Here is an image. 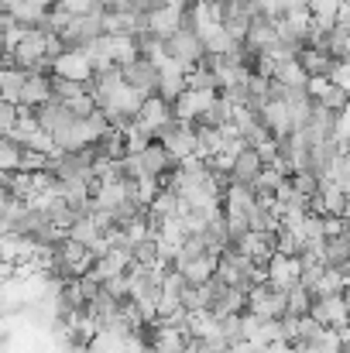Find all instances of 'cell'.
I'll use <instances>...</instances> for the list:
<instances>
[{"mask_svg":"<svg viewBox=\"0 0 350 353\" xmlns=\"http://www.w3.org/2000/svg\"><path fill=\"white\" fill-rule=\"evenodd\" d=\"M155 141H162L168 148V154L175 158V165H182L200 148V123H193V120H172Z\"/></svg>","mask_w":350,"mask_h":353,"instance_id":"1","label":"cell"},{"mask_svg":"<svg viewBox=\"0 0 350 353\" xmlns=\"http://www.w3.org/2000/svg\"><path fill=\"white\" fill-rule=\"evenodd\" d=\"M247 309L257 312L261 319H282V316H289V292L278 288V285H271V281L251 285V292H247Z\"/></svg>","mask_w":350,"mask_h":353,"instance_id":"2","label":"cell"},{"mask_svg":"<svg viewBox=\"0 0 350 353\" xmlns=\"http://www.w3.org/2000/svg\"><path fill=\"white\" fill-rule=\"evenodd\" d=\"M168 55L179 59V62L193 72V69L206 59V45H203V38L193 31V24H182V28L168 38Z\"/></svg>","mask_w":350,"mask_h":353,"instance_id":"3","label":"cell"},{"mask_svg":"<svg viewBox=\"0 0 350 353\" xmlns=\"http://www.w3.org/2000/svg\"><path fill=\"white\" fill-rule=\"evenodd\" d=\"M104 14H107V7H97V10H90V14H72V21H69L66 31H62V41H66L69 48H79V45L100 38V34H104Z\"/></svg>","mask_w":350,"mask_h":353,"instance_id":"4","label":"cell"},{"mask_svg":"<svg viewBox=\"0 0 350 353\" xmlns=\"http://www.w3.org/2000/svg\"><path fill=\"white\" fill-rule=\"evenodd\" d=\"M172 120H175V107H172L165 97H158V93H155V97H148V100H144V107H141V114L134 117V123H137L144 134L158 137Z\"/></svg>","mask_w":350,"mask_h":353,"instance_id":"5","label":"cell"},{"mask_svg":"<svg viewBox=\"0 0 350 353\" xmlns=\"http://www.w3.org/2000/svg\"><path fill=\"white\" fill-rule=\"evenodd\" d=\"M186 10L189 7H179V3H158V7H148V34H158V38H172L182 24H186Z\"/></svg>","mask_w":350,"mask_h":353,"instance_id":"6","label":"cell"},{"mask_svg":"<svg viewBox=\"0 0 350 353\" xmlns=\"http://www.w3.org/2000/svg\"><path fill=\"white\" fill-rule=\"evenodd\" d=\"M52 76H62V79H76V83H90L97 76L90 55L83 48H66L55 62H52Z\"/></svg>","mask_w":350,"mask_h":353,"instance_id":"7","label":"cell"},{"mask_svg":"<svg viewBox=\"0 0 350 353\" xmlns=\"http://www.w3.org/2000/svg\"><path fill=\"white\" fill-rule=\"evenodd\" d=\"M302 268H306L302 257H289V254L275 250L271 261H268V281L289 292V288H295V285L302 281Z\"/></svg>","mask_w":350,"mask_h":353,"instance_id":"8","label":"cell"},{"mask_svg":"<svg viewBox=\"0 0 350 353\" xmlns=\"http://www.w3.org/2000/svg\"><path fill=\"white\" fill-rule=\"evenodd\" d=\"M220 100V90H186L172 107H175V120H196L203 117L213 103Z\"/></svg>","mask_w":350,"mask_h":353,"instance_id":"9","label":"cell"},{"mask_svg":"<svg viewBox=\"0 0 350 353\" xmlns=\"http://www.w3.org/2000/svg\"><path fill=\"white\" fill-rule=\"evenodd\" d=\"M313 319H320L323 326H347L350 323V295H327L313 302Z\"/></svg>","mask_w":350,"mask_h":353,"instance_id":"10","label":"cell"},{"mask_svg":"<svg viewBox=\"0 0 350 353\" xmlns=\"http://www.w3.org/2000/svg\"><path fill=\"white\" fill-rule=\"evenodd\" d=\"M124 79L130 83V86H137L144 97H155L158 93V86H162V69L151 62V59H137V62H130V65H124Z\"/></svg>","mask_w":350,"mask_h":353,"instance_id":"11","label":"cell"},{"mask_svg":"<svg viewBox=\"0 0 350 353\" xmlns=\"http://www.w3.org/2000/svg\"><path fill=\"white\" fill-rule=\"evenodd\" d=\"M158 69H162V86H158V97H165L168 103H175V100H179V97L189 90V86H186L189 69H186L179 59H172V55H168V59H165Z\"/></svg>","mask_w":350,"mask_h":353,"instance_id":"12","label":"cell"},{"mask_svg":"<svg viewBox=\"0 0 350 353\" xmlns=\"http://www.w3.org/2000/svg\"><path fill=\"white\" fill-rule=\"evenodd\" d=\"M233 247L244 250L254 264H268L271 254L278 250V247H275V234H261V230H247L240 240H233Z\"/></svg>","mask_w":350,"mask_h":353,"instance_id":"13","label":"cell"},{"mask_svg":"<svg viewBox=\"0 0 350 353\" xmlns=\"http://www.w3.org/2000/svg\"><path fill=\"white\" fill-rule=\"evenodd\" d=\"M48 100H55V83H52V76H45V72H28V83H24V90H21V103L31 107V110H38V107H45Z\"/></svg>","mask_w":350,"mask_h":353,"instance_id":"14","label":"cell"},{"mask_svg":"<svg viewBox=\"0 0 350 353\" xmlns=\"http://www.w3.org/2000/svg\"><path fill=\"white\" fill-rule=\"evenodd\" d=\"M261 120L271 127V134L282 141V137H289L292 130H295V120H292V107L285 103V100H268L264 107H261Z\"/></svg>","mask_w":350,"mask_h":353,"instance_id":"15","label":"cell"},{"mask_svg":"<svg viewBox=\"0 0 350 353\" xmlns=\"http://www.w3.org/2000/svg\"><path fill=\"white\" fill-rule=\"evenodd\" d=\"M107 41V52L117 65H130L141 59V38L137 34H104Z\"/></svg>","mask_w":350,"mask_h":353,"instance_id":"16","label":"cell"},{"mask_svg":"<svg viewBox=\"0 0 350 353\" xmlns=\"http://www.w3.org/2000/svg\"><path fill=\"white\" fill-rule=\"evenodd\" d=\"M141 161H144V172H148V175H155V179H162L165 172L179 168V165H175V158L168 154V148H165L162 141H151V144L141 151Z\"/></svg>","mask_w":350,"mask_h":353,"instance_id":"17","label":"cell"},{"mask_svg":"<svg viewBox=\"0 0 350 353\" xmlns=\"http://www.w3.org/2000/svg\"><path fill=\"white\" fill-rule=\"evenodd\" d=\"M3 14L17 17V21L28 24V28H41L48 7H41V3H35V0H3Z\"/></svg>","mask_w":350,"mask_h":353,"instance_id":"18","label":"cell"},{"mask_svg":"<svg viewBox=\"0 0 350 353\" xmlns=\"http://www.w3.org/2000/svg\"><path fill=\"white\" fill-rule=\"evenodd\" d=\"M261 172H264V161H261L257 148H244V151L237 154V161H233L231 179H233V182H247V185H251Z\"/></svg>","mask_w":350,"mask_h":353,"instance_id":"19","label":"cell"},{"mask_svg":"<svg viewBox=\"0 0 350 353\" xmlns=\"http://www.w3.org/2000/svg\"><path fill=\"white\" fill-rule=\"evenodd\" d=\"M24 83H28V69H21V65H3V72H0V100L21 103Z\"/></svg>","mask_w":350,"mask_h":353,"instance_id":"20","label":"cell"},{"mask_svg":"<svg viewBox=\"0 0 350 353\" xmlns=\"http://www.w3.org/2000/svg\"><path fill=\"white\" fill-rule=\"evenodd\" d=\"M299 62L306 65L309 76H330V65H333V55L327 48H316V45H306L299 52Z\"/></svg>","mask_w":350,"mask_h":353,"instance_id":"21","label":"cell"},{"mask_svg":"<svg viewBox=\"0 0 350 353\" xmlns=\"http://www.w3.org/2000/svg\"><path fill=\"white\" fill-rule=\"evenodd\" d=\"M340 292H347V271H344V268H330V264H327V271H323L320 285L313 288V299H327V295H340Z\"/></svg>","mask_w":350,"mask_h":353,"instance_id":"22","label":"cell"},{"mask_svg":"<svg viewBox=\"0 0 350 353\" xmlns=\"http://www.w3.org/2000/svg\"><path fill=\"white\" fill-rule=\"evenodd\" d=\"M275 79H282L285 86H306L309 83V72H306V65L299 59H285V62L275 65Z\"/></svg>","mask_w":350,"mask_h":353,"instance_id":"23","label":"cell"},{"mask_svg":"<svg viewBox=\"0 0 350 353\" xmlns=\"http://www.w3.org/2000/svg\"><path fill=\"white\" fill-rule=\"evenodd\" d=\"M21 154H24V144L14 137H3L0 141V172H21Z\"/></svg>","mask_w":350,"mask_h":353,"instance_id":"24","label":"cell"},{"mask_svg":"<svg viewBox=\"0 0 350 353\" xmlns=\"http://www.w3.org/2000/svg\"><path fill=\"white\" fill-rule=\"evenodd\" d=\"M275 247H278L282 254H289V257H302V250H306V240L295 234V230L282 227V230L275 234Z\"/></svg>","mask_w":350,"mask_h":353,"instance_id":"25","label":"cell"},{"mask_svg":"<svg viewBox=\"0 0 350 353\" xmlns=\"http://www.w3.org/2000/svg\"><path fill=\"white\" fill-rule=\"evenodd\" d=\"M100 234H104V230L97 227V220H93V216H79V220L69 227V236H72V240H83L86 247H90V243H93Z\"/></svg>","mask_w":350,"mask_h":353,"instance_id":"26","label":"cell"},{"mask_svg":"<svg viewBox=\"0 0 350 353\" xmlns=\"http://www.w3.org/2000/svg\"><path fill=\"white\" fill-rule=\"evenodd\" d=\"M316 103H323L327 110L340 114V110H344V107L350 103V93H347V90H340V86H330V90L323 93V100H316Z\"/></svg>","mask_w":350,"mask_h":353,"instance_id":"27","label":"cell"},{"mask_svg":"<svg viewBox=\"0 0 350 353\" xmlns=\"http://www.w3.org/2000/svg\"><path fill=\"white\" fill-rule=\"evenodd\" d=\"M292 185H295L299 192H306V196H316V192H320V175L309 172V168H306V172H295V175H292Z\"/></svg>","mask_w":350,"mask_h":353,"instance_id":"28","label":"cell"},{"mask_svg":"<svg viewBox=\"0 0 350 353\" xmlns=\"http://www.w3.org/2000/svg\"><path fill=\"white\" fill-rule=\"evenodd\" d=\"M330 79H333V86H340V90H347L350 93V59H333V65H330Z\"/></svg>","mask_w":350,"mask_h":353,"instance_id":"29","label":"cell"},{"mask_svg":"<svg viewBox=\"0 0 350 353\" xmlns=\"http://www.w3.org/2000/svg\"><path fill=\"white\" fill-rule=\"evenodd\" d=\"M337 144H340V151H350V103L337 114Z\"/></svg>","mask_w":350,"mask_h":353,"instance_id":"30","label":"cell"},{"mask_svg":"<svg viewBox=\"0 0 350 353\" xmlns=\"http://www.w3.org/2000/svg\"><path fill=\"white\" fill-rule=\"evenodd\" d=\"M17 117H21V103H7V100H0V130H3V134L14 130Z\"/></svg>","mask_w":350,"mask_h":353,"instance_id":"31","label":"cell"},{"mask_svg":"<svg viewBox=\"0 0 350 353\" xmlns=\"http://www.w3.org/2000/svg\"><path fill=\"white\" fill-rule=\"evenodd\" d=\"M333 86V79L330 76H309V83H306V90H309V97L313 100H323V93Z\"/></svg>","mask_w":350,"mask_h":353,"instance_id":"32","label":"cell"},{"mask_svg":"<svg viewBox=\"0 0 350 353\" xmlns=\"http://www.w3.org/2000/svg\"><path fill=\"white\" fill-rule=\"evenodd\" d=\"M257 7H261V14H264V17L278 21V17L289 10V0H257Z\"/></svg>","mask_w":350,"mask_h":353,"instance_id":"33","label":"cell"},{"mask_svg":"<svg viewBox=\"0 0 350 353\" xmlns=\"http://www.w3.org/2000/svg\"><path fill=\"white\" fill-rule=\"evenodd\" d=\"M323 230H327V236H344L350 230V223L344 216H323Z\"/></svg>","mask_w":350,"mask_h":353,"instance_id":"34","label":"cell"},{"mask_svg":"<svg viewBox=\"0 0 350 353\" xmlns=\"http://www.w3.org/2000/svg\"><path fill=\"white\" fill-rule=\"evenodd\" d=\"M340 3H344V0H309V10H313V14H327V17H337Z\"/></svg>","mask_w":350,"mask_h":353,"instance_id":"35","label":"cell"},{"mask_svg":"<svg viewBox=\"0 0 350 353\" xmlns=\"http://www.w3.org/2000/svg\"><path fill=\"white\" fill-rule=\"evenodd\" d=\"M162 3H179V7H189V0H162Z\"/></svg>","mask_w":350,"mask_h":353,"instance_id":"36","label":"cell"},{"mask_svg":"<svg viewBox=\"0 0 350 353\" xmlns=\"http://www.w3.org/2000/svg\"><path fill=\"white\" fill-rule=\"evenodd\" d=\"M347 292H350V268H347Z\"/></svg>","mask_w":350,"mask_h":353,"instance_id":"37","label":"cell"},{"mask_svg":"<svg viewBox=\"0 0 350 353\" xmlns=\"http://www.w3.org/2000/svg\"><path fill=\"white\" fill-rule=\"evenodd\" d=\"M206 3H224V0H206Z\"/></svg>","mask_w":350,"mask_h":353,"instance_id":"38","label":"cell"},{"mask_svg":"<svg viewBox=\"0 0 350 353\" xmlns=\"http://www.w3.org/2000/svg\"><path fill=\"white\" fill-rule=\"evenodd\" d=\"M344 353H350V350H344Z\"/></svg>","mask_w":350,"mask_h":353,"instance_id":"39","label":"cell"}]
</instances>
